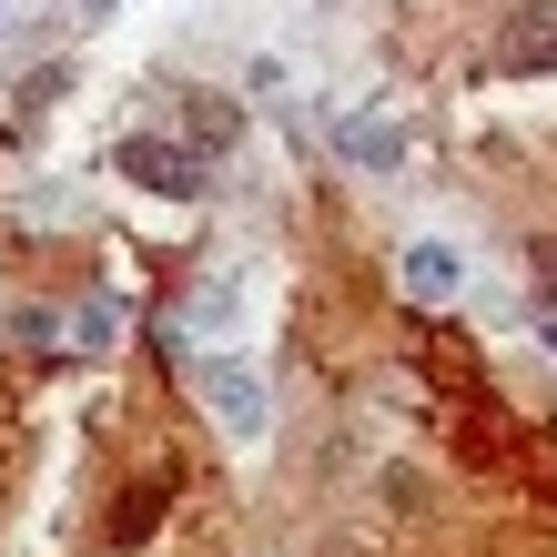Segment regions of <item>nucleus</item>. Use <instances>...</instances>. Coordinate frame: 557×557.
Returning <instances> with one entry per match:
<instances>
[{
	"instance_id": "obj_8",
	"label": "nucleus",
	"mask_w": 557,
	"mask_h": 557,
	"mask_svg": "<svg viewBox=\"0 0 557 557\" xmlns=\"http://www.w3.org/2000/svg\"><path fill=\"white\" fill-rule=\"evenodd\" d=\"M234 314H244V274H213V284H203V305H193L183 324H203V335H213V324H234Z\"/></svg>"
},
{
	"instance_id": "obj_7",
	"label": "nucleus",
	"mask_w": 557,
	"mask_h": 557,
	"mask_svg": "<svg viewBox=\"0 0 557 557\" xmlns=\"http://www.w3.org/2000/svg\"><path fill=\"white\" fill-rule=\"evenodd\" d=\"M152 517H162V476H143L133 497H122V517H112V537H122V547H143V537H152Z\"/></svg>"
},
{
	"instance_id": "obj_9",
	"label": "nucleus",
	"mask_w": 557,
	"mask_h": 557,
	"mask_svg": "<svg viewBox=\"0 0 557 557\" xmlns=\"http://www.w3.org/2000/svg\"><path fill=\"white\" fill-rule=\"evenodd\" d=\"M72 335H82V345H112V335H122V314H112V305H82Z\"/></svg>"
},
{
	"instance_id": "obj_3",
	"label": "nucleus",
	"mask_w": 557,
	"mask_h": 557,
	"mask_svg": "<svg viewBox=\"0 0 557 557\" xmlns=\"http://www.w3.org/2000/svg\"><path fill=\"white\" fill-rule=\"evenodd\" d=\"M497 61H507V72H557V0H507Z\"/></svg>"
},
{
	"instance_id": "obj_4",
	"label": "nucleus",
	"mask_w": 557,
	"mask_h": 557,
	"mask_svg": "<svg viewBox=\"0 0 557 557\" xmlns=\"http://www.w3.org/2000/svg\"><path fill=\"white\" fill-rule=\"evenodd\" d=\"M335 152L355 173H406V133L385 112H335Z\"/></svg>"
},
{
	"instance_id": "obj_5",
	"label": "nucleus",
	"mask_w": 557,
	"mask_h": 557,
	"mask_svg": "<svg viewBox=\"0 0 557 557\" xmlns=\"http://www.w3.org/2000/svg\"><path fill=\"white\" fill-rule=\"evenodd\" d=\"M406 294H416V305H456V294H467V253H456V244H406Z\"/></svg>"
},
{
	"instance_id": "obj_2",
	"label": "nucleus",
	"mask_w": 557,
	"mask_h": 557,
	"mask_svg": "<svg viewBox=\"0 0 557 557\" xmlns=\"http://www.w3.org/2000/svg\"><path fill=\"white\" fill-rule=\"evenodd\" d=\"M112 173L133 183V193H162V203H193V193H203V152H183V143H152V133H133V143H112Z\"/></svg>"
},
{
	"instance_id": "obj_6",
	"label": "nucleus",
	"mask_w": 557,
	"mask_h": 557,
	"mask_svg": "<svg viewBox=\"0 0 557 557\" xmlns=\"http://www.w3.org/2000/svg\"><path fill=\"white\" fill-rule=\"evenodd\" d=\"M234 133H244V112L223 102V91H193V102H183V143H203V152H234Z\"/></svg>"
},
{
	"instance_id": "obj_1",
	"label": "nucleus",
	"mask_w": 557,
	"mask_h": 557,
	"mask_svg": "<svg viewBox=\"0 0 557 557\" xmlns=\"http://www.w3.org/2000/svg\"><path fill=\"white\" fill-rule=\"evenodd\" d=\"M183 375H193V396L213 406L223 436H264L274 425V396H264V375H253L244 355H183Z\"/></svg>"
}]
</instances>
